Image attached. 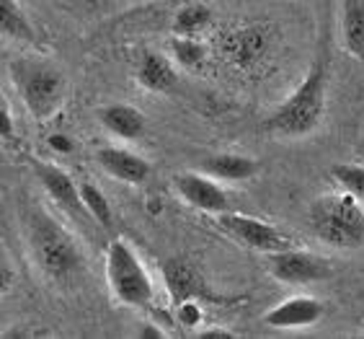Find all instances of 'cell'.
<instances>
[{"mask_svg":"<svg viewBox=\"0 0 364 339\" xmlns=\"http://www.w3.org/2000/svg\"><path fill=\"white\" fill-rule=\"evenodd\" d=\"M23 241L34 267L52 285L68 288V285H75L77 277L83 275V246L42 205H28L23 210Z\"/></svg>","mask_w":364,"mask_h":339,"instance_id":"1","label":"cell"},{"mask_svg":"<svg viewBox=\"0 0 364 339\" xmlns=\"http://www.w3.org/2000/svg\"><path fill=\"white\" fill-rule=\"evenodd\" d=\"M328 78V50L323 44V50L318 52V57L313 60L300 85L274 109V114L267 120V132L277 135L282 140H302V137L316 132L321 127L323 117H326Z\"/></svg>","mask_w":364,"mask_h":339,"instance_id":"2","label":"cell"},{"mask_svg":"<svg viewBox=\"0 0 364 339\" xmlns=\"http://www.w3.org/2000/svg\"><path fill=\"white\" fill-rule=\"evenodd\" d=\"M310 231L326 246L349 251L364 246V202L343 189L313 199L308 210Z\"/></svg>","mask_w":364,"mask_h":339,"instance_id":"3","label":"cell"},{"mask_svg":"<svg viewBox=\"0 0 364 339\" xmlns=\"http://www.w3.org/2000/svg\"><path fill=\"white\" fill-rule=\"evenodd\" d=\"M8 75H11L18 99L26 106V112L36 122L49 120L63 106L68 80H65L63 71L55 63H49L47 57H16L8 63Z\"/></svg>","mask_w":364,"mask_h":339,"instance_id":"4","label":"cell"},{"mask_svg":"<svg viewBox=\"0 0 364 339\" xmlns=\"http://www.w3.org/2000/svg\"><path fill=\"white\" fill-rule=\"evenodd\" d=\"M104 272L106 285L117 303L127 306V308H150L155 298L153 277L129 241L114 239L109 244Z\"/></svg>","mask_w":364,"mask_h":339,"instance_id":"5","label":"cell"},{"mask_svg":"<svg viewBox=\"0 0 364 339\" xmlns=\"http://www.w3.org/2000/svg\"><path fill=\"white\" fill-rule=\"evenodd\" d=\"M218 226L232 241H238L240 246L251 249V251H261V254H274V251L292 246V241L277 226H272V223L261 218L243 215V212H223V215H218Z\"/></svg>","mask_w":364,"mask_h":339,"instance_id":"6","label":"cell"},{"mask_svg":"<svg viewBox=\"0 0 364 339\" xmlns=\"http://www.w3.org/2000/svg\"><path fill=\"white\" fill-rule=\"evenodd\" d=\"M269 272L274 280H279L284 285L321 283V280L333 275L328 259H323L316 251H305V249L294 246L269 254Z\"/></svg>","mask_w":364,"mask_h":339,"instance_id":"7","label":"cell"},{"mask_svg":"<svg viewBox=\"0 0 364 339\" xmlns=\"http://www.w3.org/2000/svg\"><path fill=\"white\" fill-rule=\"evenodd\" d=\"M173 192L183 205L207 215H223L230 210V194L207 171H181L173 177Z\"/></svg>","mask_w":364,"mask_h":339,"instance_id":"8","label":"cell"},{"mask_svg":"<svg viewBox=\"0 0 364 339\" xmlns=\"http://www.w3.org/2000/svg\"><path fill=\"white\" fill-rule=\"evenodd\" d=\"M326 316V303L316 296H289L282 303L272 306L264 313V326L269 329H308L316 326L321 318Z\"/></svg>","mask_w":364,"mask_h":339,"instance_id":"9","label":"cell"},{"mask_svg":"<svg viewBox=\"0 0 364 339\" xmlns=\"http://www.w3.org/2000/svg\"><path fill=\"white\" fill-rule=\"evenodd\" d=\"M96 163L106 177L129 184V187H140L153 174L150 161H145L140 153H134L124 145H101L96 150Z\"/></svg>","mask_w":364,"mask_h":339,"instance_id":"10","label":"cell"},{"mask_svg":"<svg viewBox=\"0 0 364 339\" xmlns=\"http://www.w3.org/2000/svg\"><path fill=\"white\" fill-rule=\"evenodd\" d=\"M28 163H31L36 182L42 184L49 197L55 199L63 210H68L70 215L85 212L83 197H80V184H75V179L68 171L55 166V163L42 161V158H28Z\"/></svg>","mask_w":364,"mask_h":339,"instance_id":"11","label":"cell"},{"mask_svg":"<svg viewBox=\"0 0 364 339\" xmlns=\"http://www.w3.org/2000/svg\"><path fill=\"white\" fill-rule=\"evenodd\" d=\"M134 80L150 93H171L178 85V71L171 55L147 50L134 65Z\"/></svg>","mask_w":364,"mask_h":339,"instance_id":"12","label":"cell"},{"mask_svg":"<svg viewBox=\"0 0 364 339\" xmlns=\"http://www.w3.org/2000/svg\"><path fill=\"white\" fill-rule=\"evenodd\" d=\"M272 36L261 26H240L225 39V50L232 63L240 68H256L261 60H267Z\"/></svg>","mask_w":364,"mask_h":339,"instance_id":"13","label":"cell"},{"mask_svg":"<svg viewBox=\"0 0 364 339\" xmlns=\"http://www.w3.org/2000/svg\"><path fill=\"white\" fill-rule=\"evenodd\" d=\"M98 125L117 140H140L147 130L145 114L132 104H106L98 109Z\"/></svg>","mask_w":364,"mask_h":339,"instance_id":"14","label":"cell"},{"mask_svg":"<svg viewBox=\"0 0 364 339\" xmlns=\"http://www.w3.org/2000/svg\"><path fill=\"white\" fill-rule=\"evenodd\" d=\"M338 34L343 50L364 68V0L338 3Z\"/></svg>","mask_w":364,"mask_h":339,"instance_id":"15","label":"cell"},{"mask_svg":"<svg viewBox=\"0 0 364 339\" xmlns=\"http://www.w3.org/2000/svg\"><path fill=\"white\" fill-rule=\"evenodd\" d=\"M202 171L223 184H243L259 174V161L245 153H218L204 161Z\"/></svg>","mask_w":364,"mask_h":339,"instance_id":"16","label":"cell"},{"mask_svg":"<svg viewBox=\"0 0 364 339\" xmlns=\"http://www.w3.org/2000/svg\"><path fill=\"white\" fill-rule=\"evenodd\" d=\"M0 31L14 42H36V31L18 0H0Z\"/></svg>","mask_w":364,"mask_h":339,"instance_id":"17","label":"cell"},{"mask_svg":"<svg viewBox=\"0 0 364 339\" xmlns=\"http://www.w3.org/2000/svg\"><path fill=\"white\" fill-rule=\"evenodd\" d=\"M212 24V8L202 0H191L176 11L171 31L176 36H202Z\"/></svg>","mask_w":364,"mask_h":339,"instance_id":"18","label":"cell"},{"mask_svg":"<svg viewBox=\"0 0 364 339\" xmlns=\"http://www.w3.org/2000/svg\"><path fill=\"white\" fill-rule=\"evenodd\" d=\"M171 57L176 65H181L186 71H196L207 63L210 57V47L202 36H176L171 39Z\"/></svg>","mask_w":364,"mask_h":339,"instance_id":"19","label":"cell"},{"mask_svg":"<svg viewBox=\"0 0 364 339\" xmlns=\"http://www.w3.org/2000/svg\"><path fill=\"white\" fill-rule=\"evenodd\" d=\"M166 283H168V290L173 293L176 303L191 301L199 293L196 269L191 264H186V261H168V267H166Z\"/></svg>","mask_w":364,"mask_h":339,"instance_id":"20","label":"cell"},{"mask_svg":"<svg viewBox=\"0 0 364 339\" xmlns=\"http://www.w3.org/2000/svg\"><path fill=\"white\" fill-rule=\"evenodd\" d=\"M80 197H83V205L85 212L96 220L101 228H109L114 223V210H112V202L106 197L104 192L98 189L96 184L91 182H83L80 184Z\"/></svg>","mask_w":364,"mask_h":339,"instance_id":"21","label":"cell"},{"mask_svg":"<svg viewBox=\"0 0 364 339\" xmlns=\"http://www.w3.org/2000/svg\"><path fill=\"white\" fill-rule=\"evenodd\" d=\"M331 177L336 179L338 189L349 192L359 202H364V166L362 163H336L331 169Z\"/></svg>","mask_w":364,"mask_h":339,"instance_id":"22","label":"cell"},{"mask_svg":"<svg viewBox=\"0 0 364 339\" xmlns=\"http://www.w3.org/2000/svg\"><path fill=\"white\" fill-rule=\"evenodd\" d=\"M47 145L55 150L57 156H70L73 150H75V142H73L70 135H63V132H52L47 137Z\"/></svg>","mask_w":364,"mask_h":339,"instance_id":"23","label":"cell"},{"mask_svg":"<svg viewBox=\"0 0 364 339\" xmlns=\"http://www.w3.org/2000/svg\"><path fill=\"white\" fill-rule=\"evenodd\" d=\"M178 308V316H181L183 326H196L202 321V311H199V306L194 303V298L191 301H183V303L176 306Z\"/></svg>","mask_w":364,"mask_h":339,"instance_id":"24","label":"cell"},{"mask_svg":"<svg viewBox=\"0 0 364 339\" xmlns=\"http://www.w3.org/2000/svg\"><path fill=\"white\" fill-rule=\"evenodd\" d=\"M0 135H3V140H14L16 137L14 114H11V106H8L6 101L0 104Z\"/></svg>","mask_w":364,"mask_h":339,"instance_id":"25","label":"cell"},{"mask_svg":"<svg viewBox=\"0 0 364 339\" xmlns=\"http://www.w3.org/2000/svg\"><path fill=\"white\" fill-rule=\"evenodd\" d=\"M199 339H235V334L223 332V329H204V332H199Z\"/></svg>","mask_w":364,"mask_h":339,"instance_id":"26","label":"cell"},{"mask_svg":"<svg viewBox=\"0 0 364 339\" xmlns=\"http://www.w3.org/2000/svg\"><path fill=\"white\" fill-rule=\"evenodd\" d=\"M142 337H163V332H158V329H145Z\"/></svg>","mask_w":364,"mask_h":339,"instance_id":"27","label":"cell"}]
</instances>
